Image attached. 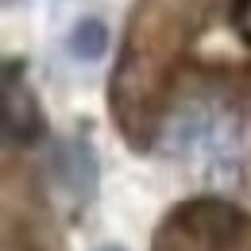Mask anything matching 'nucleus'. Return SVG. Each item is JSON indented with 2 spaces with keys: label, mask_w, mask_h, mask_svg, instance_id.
I'll use <instances>...</instances> for the list:
<instances>
[{
  "label": "nucleus",
  "mask_w": 251,
  "mask_h": 251,
  "mask_svg": "<svg viewBox=\"0 0 251 251\" xmlns=\"http://www.w3.org/2000/svg\"><path fill=\"white\" fill-rule=\"evenodd\" d=\"M66 47L77 62H100L108 50V24L100 16H81L66 35Z\"/></svg>",
  "instance_id": "f03ea898"
},
{
  "label": "nucleus",
  "mask_w": 251,
  "mask_h": 251,
  "mask_svg": "<svg viewBox=\"0 0 251 251\" xmlns=\"http://www.w3.org/2000/svg\"><path fill=\"white\" fill-rule=\"evenodd\" d=\"M97 251H124L120 244H104V248H97Z\"/></svg>",
  "instance_id": "7ed1b4c3"
},
{
  "label": "nucleus",
  "mask_w": 251,
  "mask_h": 251,
  "mask_svg": "<svg viewBox=\"0 0 251 251\" xmlns=\"http://www.w3.org/2000/svg\"><path fill=\"white\" fill-rule=\"evenodd\" d=\"M4 4H8V8H12V4H16V0H4Z\"/></svg>",
  "instance_id": "20e7f679"
},
{
  "label": "nucleus",
  "mask_w": 251,
  "mask_h": 251,
  "mask_svg": "<svg viewBox=\"0 0 251 251\" xmlns=\"http://www.w3.org/2000/svg\"><path fill=\"white\" fill-rule=\"evenodd\" d=\"M54 170L62 178V186L77 197H93L97 189V155L85 139H70L58 147V158H54Z\"/></svg>",
  "instance_id": "f257e3e1"
}]
</instances>
